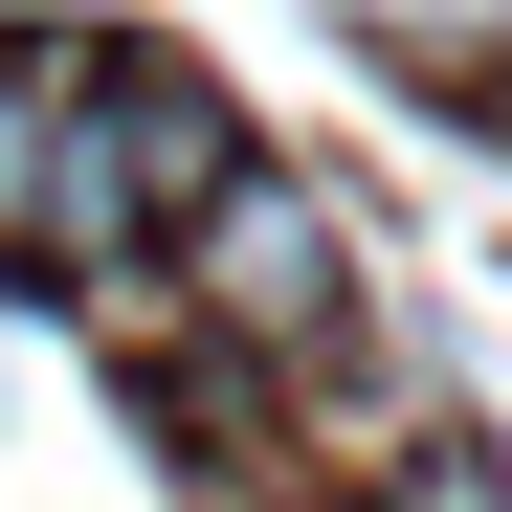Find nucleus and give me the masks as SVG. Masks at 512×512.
Listing matches in <instances>:
<instances>
[{"instance_id":"obj_2","label":"nucleus","mask_w":512,"mask_h":512,"mask_svg":"<svg viewBox=\"0 0 512 512\" xmlns=\"http://www.w3.org/2000/svg\"><path fill=\"white\" fill-rule=\"evenodd\" d=\"M90 67L112 45H0V245L67 223V134H90Z\"/></svg>"},{"instance_id":"obj_1","label":"nucleus","mask_w":512,"mask_h":512,"mask_svg":"<svg viewBox=\"0 0 512 512\" xmlns=\"http://www.w3.org/2000/svg\"><path fill=\"white\" fill-rule=\"evenodd\" d=\"M156 312L245 334V357H334V312H357V223H334L290 156H245V179L179 223V268H156Z\"/></svg>"}]
</instances>
